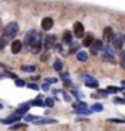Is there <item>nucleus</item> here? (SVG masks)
Masks as SVG:
<instances>
[{"label":"nucleus","mask_w":125,"mask_h":131,"mask_svg":"<svg viewBox=\"0 0 125 131\" xmlns=\"http://www.w3.org/2000/svg\"><path fill=\"white\" fill-rule=\"evenodd\" d=\"M87 52H86V51H79V52H77V60H79V61H86V60H87Z\"/></svg>","instance_id":"19"},{"label":"nucleus","mask_w":125,"mask_h":131,"mask_svg":"<svg viewBox=\"0 0 125 131\" xmlns=\"http://www.w3.org/2000/svg\"><path fill=\"white\" fill-rule=\"evenodd\" d=\"M28 88H29V89H32V90H39V86H38V84H35V83H29Z\"/></svg>","instance_id":"30"},{"label":"nucleus","mask_w":125,"mask_h":131,"mask_svg":"<svg viewBox=\"0 0 125 131\" xmlns=\"http://www.w3.org/2000/svg\"><path fill=\"white\" fill-rule=\"evenodd\" d=\"M92 42H93V37L90 35V34L84 37V39H83V45H84V47H90V45H92Z\"/></svg>","instance_id":"17"},{"label":"nucleus","mask_w":125,"mask_h":131,"mask_svg":"<svg viewBox=\"0 0 125 131\" xmlns=\"http://www.w3.org/2000/svg\"><path fill=\"white\" fill-rule=\"evenodd\" d=\"M63 96H64V101L65 102H70V101H71V99H70V96L67 93H63Z\"/></svg>","instance_id":"35"},{"label":"nucleus","mask_w":125,"mask_h":131,"mask_svg":"<svg viewBox=\"0 0 125 131\" xmlns=\"http://www.w3.org/2000/svg\"><path fill=\"white\" fill-rule=\"evenodd\" d=\"M22 70L32 73V71H35V67H33V66H22Z\"/></svg>","instance_id":"24"},{"label":"nucleus","mask_w":125,"mask_h":131,"mask_svg":"<svg viewBox=\"0 0 125 131\" xmlns=\"http://www.w3.org/2000/svg\"><path fill=\"white\" fill-rule=\"evenodd\" d=\"M61 69H63V63H61V60H55L54 61V70L61 71Z\"/></svg>","instance_id":"21"},{"label":"nucleus","mask_w":125,"mask_h":131,"mask_svg":"<svg viewBox=\"0 0 125 131\" xmlns=\"http://www.w3.org/2000/svg\"><path fill=\"white\" fill-rule=\"evenodd\" d=\"M122 86H125V80H124V82H122Z\"/></svg>","instance_id":"37"},{"label":"nucleus","mask_w":125,"mask_h":131,"mask_svg":"<svg viewBox=\"0 0 125 131\" xmlns=\"http://www.w3.org/2000/svg\"><path fill=\"white\" fill-rule=\"evenodd\" d=\"M63 41H64L65 44H71V41H73V35H71L70 31H65L64 32V35H63Z\"/></svg>","instance_id":"16"},{"label":"nucleus","mask_w":125,"mask_h":131,"mask_svg":"<svg viewBox=\"0 0 125 131\" xmlns=\"http://www.w3.org/2000/svg\"><path fill=\"white\" fill-rule=\"evenodd\" d=\"M113 35H115V34H113V29L112 28H109V26L105 28V31H103V39H105V41H108V42L112 41Z\"/></svg>","instance_id":"10"},{"label":"nucleus","mask_w":125,"mask_h":131,"mask_svg":"<svg viewBox=\"0 0 125 131\" xmlns=\"http://www.w3.org/2000/svg\"><path fill=\"white\" fill-rule=\"evenodd\" d=\"M73 28H74V37H76V38H83V35H84L83 25L80 24V22H76Z\"/></svg>","instance_id":"8"},{"label":"nucleus","mask_w":125,"mask_h":131,"mask_svg":"<svg viewBox=\"0 0 125 131\" xmlns=\"http://www.w3.org/2000/svg\"><path fill=\"white\" fill-rule=\"evenodd\" d=\"M19 32V26L16 22H10V24H7L5 26V35L3 37L5 38H15L16 35H18Z\"/></svg>","instance_id":"1"},{"label":"nucleus","mask_w":125,"mask_h":131,"mask_svg":"<svg viewBox=\"0 0 125 131\" xmlns=\"http://www.w3.org/2000/svg\"><path fill=\"white\" fill-rule=\"evenodd\" d=\"M31 48H32V52H35V54H38V52H41L42 50V41L38 38L37 41L33 42L32 45H31Z\"/></svg>","instance_id":"11"},{"label":"nucleus","mask_w":125,"mask_h":131,"mask_svg":"<svg viewBox=\"0 0 125 131\" xmlns=\"http://www.w3.org/2000/svg\"><path fill=\"white\" fill-rule=\"evenodd\" d=\"M20 50H22V42L18 41V39L12 42V52H13V54H18V52H20Z\"/></svg>","instance_id":"12"},{"label":"nucleus","mask_w":125,"mask_h":131,"mask_svg":"<svg viewBox=\"0 0 125 131\" xmlns=\"http://www.w3.org/2000/svg\"><path fill=\"white\" fill-rule=\"evenodd\" d=\"M55 44V35H47L45 38V48L48 50V48H51V45H54Z\"/></svg>","instance_id":"13"},{"label":"nucleus","mask_w":125,"mask_h":131,"mask_svg":"<svg viewBox=\"0 0 125 131\" xmlns=\"http://www.w3.org/2000/svg\"><path fill=\"white\" fill-rule=\"evenodd\" d=\"M73 108H74V111L87 109V103H86V102H82V101H77V102H74V103H73Z\"/></svg>","instance_id":"14"},{"label":"nucleus","mask_w":125,"mask_h":131,"mask_svg":"<svg viewBox=\"0 0 125 131\" xmlns=\"http://www.w3.org/2000/svg\"><path fill=\"white\" fill-rule=\"evenodd\" d=\"M112 45H113V48H116V50H122V45H124L122 37H121V35H113V38H112Z\"/></svg>","instance_id":"7"},{"label":"nucleus","mask_w":125,"mask_h":131,"mask_svg":"<svg viewBox=\"0 0 125 131\" xmlns=\"http://www.w3.org/2000/svg\"><path fill=\"white\" fill-rule=\"evenodd\" d=\"M37 39H38V32L35 31V29H31V31L25 35V44H26V47H28V45L31 47Z\"/></svg>","instance_id":"2"},{"label":"nucleus","mask_w":125,"mask_h":131,"mask_svg":"<svg viewBox=\"0 0 125 131\" xmlns=\"http://www.w3.org/2000/svg\"><path fill=\"white\" fill-rule=\"evenodd\" d=\"M6 44H7L6 38H5V37H0V50H3V48L6 47Z\"/></svg>","instance_id":"26"},{"label":"nucleus","mask_w":125,"mask_h":131,"mask_svg":"<svg viewBox=\"0 0 125 131\" xmlns=\"http://www.w3.org/2000/svg\"><path fill=\"white\" fill-rule=\"evenodd\" d=\"M45 105H47V106H50V108H52V105H54V99H51V98H47Z\"/></svg>","instance_id":"28"},{"label":"nucleus","mask_w":125,"mask_h":131,"mask_svg":"<svg viewBox=\"0 0 125 131\" xmlns=\"http://www.w3.org/2000/svg\"><path fill=\"white\" fill-rule=\"evenodd\" d=\"M15 83H16V86H18V88H23V86H25V82H23V80H20V79H15Z\"/></svg>","instance_id":"27"},{"label":"nucleus","mask_w":125,"mask_h":131,"mask_svg":"<svg viewBox=\"0 0 125 131\" xmlns=\"http://www.w3.org/2000/svg\"><path fill=\"white\" fill-rule=\"evenodd\" d=\"M29 105H35V106H42L44 102H42V96H38L32 101V102H29Z\"/></svg>","instance_id":"18"},{"label":"nucleus","mask_w":125,"mask_h":131,"mask_svg":"<svg viewBox=\"0 0 125 131\" xmlns=\"http://www.w3.org/2000/svg\"><path fill=\"white\" fill-rule=\"evenodd\" d=\"M25 124H13V125L10 127V128H12V130H23V128H25Z\"/></svg>","instance_id":"25"},{"label":"nucleus","mask_w":125,"mask_h":131,"mask_svg":"<svg viewBox=\"0 0 125 131\" xmlns=\"http://www.w3.org/2000/svg\"><path fill=\"white\" fill-rule=\"evenodd\" d=\"M82 79L84 80V83H86V86H87V88H92V89H97V88H99L97 80L95 79V77H92V76H83Z\"/></svg>","instance_id":"4"},{"label":"nucleus","mask_w":125,"mask_h":131,"mask_svg":"<svg viewBox=\"0 0 125 131\" xmlns=\"http://www.w3.org/2000/svg\"><path fill=\"white\" fill-rule=\"evenodd\" d=\"M108 121L109 122H116V124H124V119H116V118H109V119H108Z\"/></svg>","instance_id":"29"},{"label":"nucleus","mask_w":125,"mask_h":131,"mask_svg":"<svg viewBox=\"0 0 125 131\" xmlns=\"http://www.w3.org/2000/svg\"><path fill=\"white\" fill-rule=\"evenodd\" d=\"M25 119H26V121H35L37 117H35V115H28V114H26V115H25Z\"/></svg>","instance_id":"32"},{"label":"nucleus","mask_w":125,"mask_h":131,"mask_svg":"<svg viewBox=\"0 0 125 131\" xmlns=\"http://www.w3.org/2000/svg\"><path fill=\"white\" fill-rule=\"evenodd\" d=\"M42 89L45 90V92H47V90H50V84H48V83H44V84H42Z\"/></svg>","instance_id":"34"},{"label":"nucleus","mask_w":125,"mask_h":131,"mask_svg":"<svg viewBox=\"0 0 125 131\" xmlns=\"http://www.w3.org/2000/svg\"><path fill=\"white\" fill-rule=\"evenodd\" d=\"M52 25H54V20H52L51 18H44L41 22V28L44 29V31H50V29L52 28Z\"/></svg>","instance_id":"9"},{"label":"nucleus","mask_w":125,"mask_h":131,"mask_svg":"<svg viewBox=\"0 0 125 131\" xmlns=\"http://www.w3.org/2000/svg\"><path fill=\"white\" fill-rule=\"evenodd\" d=\"M122 39H124V42H125V35H124V37H122Z\"/></svg>","instance_id":"38"},{"label":"nucleus","mask_w":125,"mask_h":131,"mask_svg":"<svg viewBox=\"0 0 125 131\" xmlns=\"http://www.w3.org/2000/svg\"><path fill=\"white\" fill-rule=\"evenodd\" d=\"M57 82V79H47V83L50 84V83H55Z\"/></svg>","instance_id":"36"},{"label":"nucleus","mask_w":125,"mask_h":131,"mask_svg":"<svg viewBox=\"0 0 125 131\" xmlns=\"http://www.w3.org/2000/svg\"><path fill=\"white\" fill-rule=\"evenodd\" d=\"M102 47H103V44L100 39H93L92 45H90V52H92L93 56H97V52L102 50Z\"/></svg>","instance_id":"5"},{"label":"nucleus","mask_w":125,"mask_h":131,"mask_svg":"<svg viewBox=\"0 0 125 131\" xmlns=\"http://www.w3.org/2000/svg\"><path fill=\"white\" fill-rule=\"evenodd\" d=\"M70 52H79V45H77V44L71 45V48H70Z\"/></svg>","instance_id":"31"},{"label":"nucleus","mask_w":125,"mask_h":131,"mask_svg":"<svg viewBox=\"0 0 125 131\" xmlns=\"http://www.w3.org/2000/svg\"><path fill=\"white\" fill-rule=\"evenodd\" d=\"M90 111H92V112H102L103 111V105L102 103H95Z\"/></svg>","instance_id":"20"},{"label":"nucleus","mask_w":125,"mask_h":131,"mask_svg":"<svg viewBox=\"0 0 125 131\" xmlns=\"http://www.w3.org/2000/svg\"><path fill=\"white\" fill-rule=\"evenodd\" d=\"M105 92L106 93H116V92H119V89L118 88H113V86H108V89Z\"/></svg>","instance_id":"23"},{"label":"nucleus","mask_w":125,"mask_h":131,"mask_svg":"<svg viewBox=\"0 0 125 131\" xmlns=\"http://www.w3.org/2000/svg\"><path fill=\"white\" fill-rule=\"evenodd\" d=\"M103 50V60L106 63H112L113 61V48L111 45H106V47H102Z\"/></svg>","instance_id":"3"},{"label":"nucleus","mask_w":125,"mask_h":131,"mask_svg":"<svg viewBox=\"0 0 125 131\" xmlns=\"http://www.w3.org/2000/svg\"><path fill=\"white\" fill-rule=\"evenodd\" d=\"M20 118H22L20 115H18L16 112H13L12 115H9L7 118H3V119H2V124H5V125H10V124H13V122L19 121Z\"/></svg>","instance_id":"6"},{"label":"nucleus","mask_w":125,"mask_h":131,"mask_svg":"<svg viewBox=\"0 0 125 131\" xmlns=\"http://www.w3.org/2000/svg\"><path fill=\"white\" fill-rule=\"evenodd\" d=\"M119 61H121V67H122V69H125V51H122V50H121Z\"/></svg>","instance_id":"22"},{"label":"nucleus","mask_w":125,"mask_h":131,"mask_svg":"<svg viewBox=\"0 0 125 131\" xmlns=\"http://www.w3.org/2000/svg\"><path fill=\"white\" fill-rule=\"evenodd\" d=\"M113 102H115V103H122V105H125V99H119V98H115V99H113Z\"/></svg>","instance_id":"33"},{"label":"nucleus","mask_w":125,"mask_h":131,"mask_svg":"<svg viewBox=\"0 0 125 131\" xmlns=\"http://www.w3.org/2000/svg\"><path fill=\"white\" fill-rule=\"evenodd\" d=\"M35 124H55L57 122V119H50V118H38L37 117V119H35Z\"/></svg>","instance_id":"15"}]
</instances>
